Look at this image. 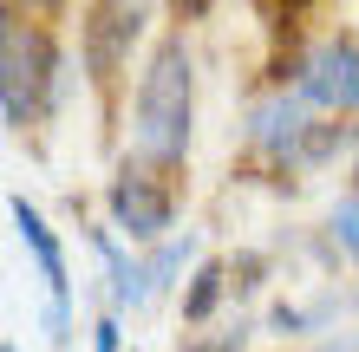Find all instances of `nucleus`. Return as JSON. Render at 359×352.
Wrapping results in <instances>:
<instances>
[{"mask_svg": "<svg viewBox=\"0 0 359 352\" xmlns=\"http://www.w3.org/2000/svg\"><path fill=\"white\" fill-rule=\"evenodd\" d=\"M189 85H196V72H189L183 39H163L151 52V66H144V85H137V143L151 157H183V143H189Z\"/></svg>", "mask_w": 359, "mask_h": 352, "instance_id": "1", "label": "nucleus"}, {"mask_svg": "<svg viewBox=\"0 0 359 352\" xmlns=\"http://www.w3.org/2000/svg\"><path fill=\"white\" fill-rule=\"evenodd\" d=\"M46 72H53V46L33 27L7 20V33H0V105H7V124H13V131H27V124H33Z\"/></svg>", "mask_w": 359, "mask_h": 352, "instance_id": "2", "label": "nucleus"}, {"mask_svg": "<svg viewBox=\"0 0 359 352\" xmlns=\"http://www.w3.org/2000/svg\"><path fill=\"white\" fill-rule=\"evenodd\" d=\"M137 33H144V0H104V7L92 13V27H86V66H92V78H111L124 59H131Z\"/></svg>", "mask_w": 359, "mask_h": 352, "instance_id": "3", "label": "nucleus"}, {"mask_svg": "<svg viewBox=\"0 0 359 352\" xmlns=\"http://www.w3.org/2000/svg\"><path fill=\"white\" fill-rule=\"evenodd\" d=\"M301 92L327 111H359V46L353 39H327L301 66Z\"/></svg>", "mask_w": 359, "mask_h": 352, "instance_id": "4", "label": "nucleus"}, {"mask_svg": "<svg viewBox=\"0 0 359 352\" xmlns=\"http://www.w3.org/2000/svg\"><path fill=\"white\" fill-rule=\"evenodd\" d=\"M111 216H118V229L131 235V241H157L163 229H170V196L157 190V176L124 170L111 183Z\"/></svg>", "mask_w": 359, "mask_h": 352, "instance_id": "5", "label": "nucleus"}, {"mask_svg": "<svg viewBox=\"0 0 359 352\" xmlns=\"http://www.w3.org/2000/svg\"><path fill=\"white\" fill-rule=\"evenodd\" d=\"M13 229H20V241L33 248V261H39V281H46V294L53 300H66V255H59V241H53V229L39 222V209L33 202H13Z\"/></svg>", "mask_w": 359, "mask_h": 352, "instance_id": "6", "label": "nucleus"}, {"mask_svg": "<svg viewBox=\"0 0 359 352\" xmlns=\"http://www.w3.org/2000/svg\"><path fill=\"white\" fill-rule=\"evenodd\" d=\"M301 131H307V124H301V105H268L255 118V137L274 143V150H294V137H301Z\"/></svg>", "mask_w": 359, "mask_h": 352, "instance_id": "7", "label": "nucleus"}, {"mask_svg": "<svg viewBox=\"0 0 359 352\" xmlns=\"http://www.w3.org/2000/svg\"><path fill=\"white\" fill-rule=\"evenodd\" d=\"M216 294H222V267H203V274H196V287H189V300H183V320H209Z\"/></svg>", "mask_w": 359, "mask_h": 352, "instance_id": "8", "label": "nucleus"}, {"mask_svg": "<svg viewBox=\"0 0 359 352\" xmlns=\"http://www.w3.org/2000/svg\"><path fill=\"white\" fill-rule=\"evenodd\" d=\"M333 235H340L353 248V261H359V202H340V209H333Z\"/></svg>", "mask_w": 359, "mask_h": 352, "instance_id": "9", "label": "nucleus"}, {"mask_svg": "<svg viewBox=\"0 0 359 352\" xmlns=\"http://www.w3.org/2000/svg\"><path fill=\"white\" fill-rule=\"evenodd\" d=\"M92 352H118V326H111V320H104L98 333H92Z\"/></svg>", "mask_w": 359, "mask_h": 352, "instance_id": "10", "label": "nucleus"}, {"mask_svg": "<svg viewBox=\"0 0 359 352\" xmlns=\"http://www.w3.org/2000/svg\"><path fill=\"white\" fill-rule=\"evenodd\" d=\"M7 352H13V346H7Z\"/></svg>", "mask_w": 359, "mask_h": 352, "instance_id": "11", "label": "nucleus"}]
</instances>
